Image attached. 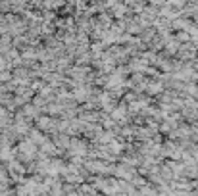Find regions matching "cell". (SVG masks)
Wrapping results in <instances>:
<instances>
[{
    "label": "cell",
    "mask_w": 198,
    "mask_h": 196,
    "mask_svg": "<svg viewBox=\"0 0 198 196\" xmlns=\"http://www.w3.org/2000/svg\"><path fill=\"white\" fill-rule=\"evenodd\" d=\"M10 79V75H8V73H0V81H8Z\"/></svg>",
    "instance_id": "1"
}]
</instances>
